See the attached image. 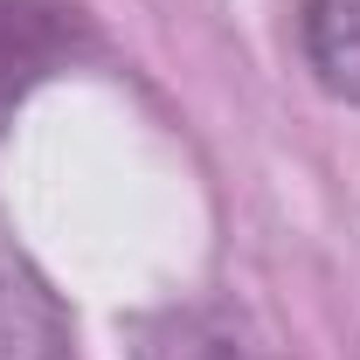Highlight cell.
Instances as JSON below:
<instances>
[{"instance_id": "cell-1", "label": "cell", "mask_w": 360, "mask_h": 360, "mask_svg": "<svg viewBox=\"0 0 360 360\" xmlns=\"http://www.w3.org/2000/svg\"><path fill=\"white\" fill-rule=\"evenodd\" d=\"M77 56V7L70 0H0V118Z\"/></svg>"}, {"instance_id": "cell-2", "label": "cell", "mask_w": 360, "mask_h": 360, "mask_svg": "<svg viewBox=\"0 0 360 360\" xmlns=\"http://www.w3.org/2000/svg\"><path fill=\"white\" fill-rule=\"evenodd\" d=\"M132 360H270L243 326L215 305H174L132 326Z\"/></svg>"}, {"instance_id": "cell-3", "label": "cell", "mask_w": 360, "mask_h": 360, "mask_svg": "<svg viewBox=\"0 0 360 360\" xmlns=\"http://www.w3.org/2000/svg\"><path fill=\"white\" fill-rule=\"evenodd\" d=\"M0 360H70V326L28 277L0 270Z\"/></svg>"}, {"instance_id": "cell-4", "label": "cell", "mask_w": 360, "mask_h": 360, "mask_svg": "<svg viewBox=\"0 0 360 360\" xmlns=\"http://www.w3.org/2000/svg\"><path fill=\"white\" fill-rule=\"evenodd\" d=\"M305 56L340 97H360V0H312Z\"/></svg>"}]
</instances>
